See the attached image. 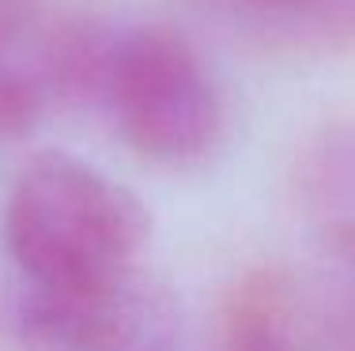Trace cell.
<instances>
[{"instance_id": "6", "label": "cell", "mask_w": 355, "mask_h": 351, "mask_svg": "<svg viewBox=\"0 0 355 351\" xmlns=\"http://www.w3.org/2000/svg\"><path fill=\"white\" fill-rule=\"evenodd\" d=\"M352 238H355V227H352Z\"/></svg>"}, {"instance_id": "1", "label": "cell", "mask_w": 355, "mask_h": 351, "mask_svg": "<svg viewBox=\"0 0 355 351\" xmlns=\"http://www.w3.org/2000/svg\"><path fill=\"white\" fill-rule=\"evenodd\" d=\"M4 238L38 291L103 287L132 276L148 212L98 166L42 152L8 189Z\"/></svg>"}, {"instance_id": "4", "label": "cell", "mask_w": 355, "mask_h": 351, "mask_svg": "<svg viewBox=\"0 0 355 351\" xmlns=\"http://www.w3.org/2000/svg\"><path fill=\"white\" fill-rule=\"evenodd\" d=\"M223 30L291 53H355V0H189Z\"/></svg>"}, {"instance_id": "5", "label": "cell", "mask_w": 355, "mask_h": 351, "mask_svg": "<svg viewBox=\"0 0 355 351\" xmlns=\"http://www.w3.org/2000/svg\"><path fill=\"white\" fill-rule=\"evenodd\" d=\"M42 8H46V0H0V27L27 19V15L42 12Z\"/></svg>"}, {"instance_id": "3", "label": "cell", "mask_w": 355, "mask_h": 351, "mask_svg": "<svg viewBox=\"0 0 355 351\" xmlns=\"http://www.w3.org/2000/svg\"><path fill=\"white\" fill-rule=\"evenodd\" d=\"M31 332L49 351H159L171 310L132 276L83 291H38Z\"/></svg>"}, {"instance_id": "2", "label": "cell", "mask_w": 355, "mask_h": 351, "mask_svg": "<svg viewBox=\"0 0 355 351\" xmlns=\"http://www.w3.org/2000/svg\"><path fill=\"white\" fill-rule=\"evenodd\" d=\"M95 106L137 155L193 166L223 144L227 98L208 61L166 23H129L110 42Z\"/></svg>"}]
</instances>
